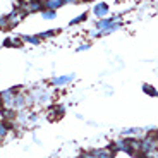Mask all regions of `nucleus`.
Segmentation results:
<instances>
[{"instance_id":"7","label":"nucleus","mask_w":158,"mask_h":158,"mask_svg":"<svg viewBox=\"0 0 158 158\" xmlns=\"http://www.w3.org/2000/svg\"><path fill=\"white\" fill-rule=\"evenodd\" d=\"M64 5H65V0H45V9H50V10H59Z\"/></svg>"},{"instance_id":"9","label":"nucleus","mask_w":158,"mask_h":158,"mask_svg":"<svg viewBox=\"0 0 158 158\" xmlns=\"http://www.w3.org/2000/svg\"><path fill=\"white\" fill-rule=\"evenodd\" d=\"M143 93L148 95V96H151V98H158V89L150 83H143Z\"/></svg>"},{"instance_id":"10","label":"nucleus","mask_w":158,"mask_h":158,"mask_svg":"<svg viewBox=\"0 0 158 158\" xmlns=\"http://www.w3.org/2000/svg\"><path fill=\"white\" fill-rule=\"evenodd\" d=\"M88 17H89V12H81L79 16L72 17L71 21H69V26H77V24L84 23V21H88Z\"/></svg>"},{"instance_id":"16","label":"nucleus","mask_w":158,"mask_h":158,"mask_svg":"<svg viewBox=\"0 0 158 158\" xmlns=\"http://www.w3.org/2000/svg\"><path fill=\"white\" fill-rule=\"evenodd\" d=\"M0 108H2V98H0Z\"/></svg>"},{"instance_id":"1","label":"nucleus","mask_w":158,"mask_h":158,"mask_svg":"<svg viewBox=\"0 0 158 158\" xmlns=\"http://www.w3.org/2000/svg\"><path fill=\"white\" fill-rule=\"evenodd\" d=\"M17 7L26 16H29V14H40L45 9V0H19Z\"/></svg>"},{"instance_id":"6","label":"nucleus","mask_w":158,"mask_h":158,"mask_svg":"<svg viewBox=\"0 0 158 158\" xmlns=\"http://www.w3.org/2000/svg\"><path fill=\"white\" fill-rule=\"evenodd\" d=\"M21 40H23V43L33 45V47H38L41 43V40H40L38 35H21Z\"/></svg>"},{"instance_id":"11","label":"nucleus","mask_w":158,"mask_h":158,"mask_svg":"<svg viewBox=\"0 0 158 158\" xmlns=\"http://www.w3.org/2000/svg\"><path fill=\"white\" fill-rule=\"evenodd\" d=\"M59 33V29H48V31H41V33H38V36H40V40L43 41V40H48V38H53V36Z\"/></svg>"},{"instance_id":"12","label":"nucleus","mask_w":158,"mask_h":158,"mask_svg":"<svg viewBox=\"0 0 158 158\" xmlns=\"http://www.w3.org/2000/svg\"><path fill=\"white\" fill-rule=\"evenodd\" d=\"M9 132V124L5 120H0V139H4Z\"/></svg>"},{"instance_id":"3","label":"nucleus","mask_w":158,"mask_h":158,"mask_svg":"<svg viewBox=\"0 0 158 158\" xmlns=\"http://www.w3.org/2000/svg\"><path fill=\"white\" fill-rule=\"evenodd\" d=\"M76 81V74H65V76H53V77L48 81L52 88H64V86H69L71 83Z\"/></svg>"},{"instance_id":"8","label":"nucleus","mask_w":158,"mask_h":158,"mask_svg":"<svg viewBox=\"0 0 158 158\" xmlns=\"http://www.w3.org/2000/svg\"><path fill=\"white\" fill-rule=\"evenodd\" d=\"M40 16L43 21H55L59 17V12L57 10H50V9H43V10L40 12Z\"/></svg>"},{"instance_id":"5","label":"nucleus","mask_w":158,"mask_h":158,"mask_svg":"<svg viewBox=\"0 0 158 158\" xmlns=\"http://www.w3.org/2000/svg\"><path fill=\"white\" fill-rule=\"evenodd\" d=\"M19 5V0H0V17H7Z\"/></svg>"},{"instance_id":"15","label":"nucleus","mask_w":158,"mask_h":158,"mask_svg":"<svg viewBox=\"0 0 158 158\" xmlns=\"http://www.w3.org/2000/svg\"><path fill=\"white\" fill-rule=\"evenodd\" d=\"M84 2H102V0H84Z\"/></svg>"},{"instance_id":"4","label":"nucleus","mask_w":158,"mask_h":158,"mask_svg":"<svg viewBox=\"0 0 158 158\" xmlns=\"http://www.w3.org/2000/svg\"><path fill=\"white\" fill-rule=\"evenodd\" d=\"M24 17H26V14H24L19 7H16L7 17H5V19H7V29H14L16 26H19Z\"/></svg>"},{"instance_id":"14","label":"nucleus","mask_w":158,"mask_h":158,"mask_svg":"<svg viewBox=\"0 0 158 158\" xmlns=\"http://www.w3.org/2000/svg\"><path fill=\"white\" fill-rule=\"evenodd\" d=\"M84 0H65V5H77V4H83Z\"/></svg>"},{"instance_id":"2","label":"nucleus","mask_w":158,"mask_h":158,"mask_svg":"<svg viewBox=\"0 0 158 158\" xmlns=\"http://www.w3.org/2000/svg\"><path fill=\"white\" fill-rule=\"evenodd\" d=\"M91 16L95 17V19H103V17H110L112 16V7L110 4H107L105 0L102 2H95V4L91 5Z\"/></svg>"},{"instance_id":"17","label":"nucleus","mask_w":158,"mask_h":158,"mask_svg":"<svg viewBox=\"0 0 158 158\" xmlns=\"http://www.w3.org/2000/svg\"><path fill=\"white\" fill-rule=\"evenodd\" d=\"M72 158H79V156H72Z\"/></svg>"},{"instance_id":"13","label":"nucleus","mask_w":158,"mask_h":158,"mask_svg":"<svg viewBox=\"0 0 158 158\" xmlns=\"http://www.w3.org/2000/svg\"><path fill=\"white\" fill-rule=\"evenodd\" d=\"M91 48V43H84V45H79L77 48H76V52H86Z\"/></svg>"}]
</instances>
